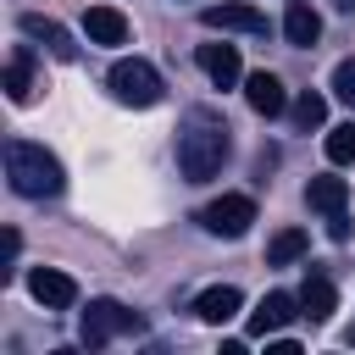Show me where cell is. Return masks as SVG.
<instances>
[{
  "instance_id": "5bb4252c",
  "label": "cell",
  "mask_w": 355,
  "mask_h": 355,
  "mask_svg": "<svg viewBox=\"0 0 355 355\" xmlns=\"http://www.w3.org/2000/svg\"><path fill=\"white\" fill-rule=\"evenodd\" d=\"M200 72H205L216 89H233L244 67H239V50H233V44H200Z\"/></svg>"
},
{
  "instance_id": "277c9868",
  "label": "cell",
  "mask_w": 355,
  "mask_h": 355,
  "mask_svg": "<svg viewBox=\"0 0 355 355\" xmlns=\"http://www.w3.org/2000/svg\"><path fill=\"white\" fill-rule=\"evenodd\" d=\"M116 333H139V316L128 305H116V300H89V311H83V344L100 349Z\"/></svg>"
},
{
  "instance_id": "6da1fadb",
  "label": "cell",
  "mask_w": 355,
  "mask_h": 355,
  "mask_svg": "<svg viewBox=\"0 0 355 355\" xmlns=\"http://www.w3.org/2000/svg\"><path fill=\"white\" fill-rule=\"evenodd\" d=\"M227 155H233V133H227V122H222L216 111L194 105V111L183 116V128H178V172H183L189 183H211V178L222 172Z\"/></svg>"
},
{
  "instance_id": "8fae6325",
  "label": "cell",
  "mask_w": 355,
  "mask_h": 355,
  "mask_svg": "<svg viewBox=\"0 0 355 355\" xmlns=\"http://www.w3.org/2000/svg\"><path fill=\"white\" fill-rule=\"evenodd\" d=\"M283 39H288L294 50H311V44L322 39V17L311 11V0H288V11H283Z\"/></svg>"
},
{
  "instance_id": "52a82bcc",
  "label": "cell",
  "mask_w": 355,
  "mask_h": 355,
  "mask_svg": "<svg viewBox=\"0 0 355 355\" xmlns=\"http://www.w3.org/2000/svg\"><path fill=\"white\" fill-rule=\"evenodd\" d=\"M294 316H300V294H283V288H272V294H261V305L250 311V333H255V338H266V333H283Z\"/></svg>"
},
{
  "instance_id": "9a60e30c",
  "label": "cell",
  "mask_w": 355,
  "mask_h": 355,
  "mask_svg": "<svg viewBox=\"0 0 355 355\" xmlns=\"http://www.w3.org/2000/svg\"><path fill=\"white\" fill-rule=\"evenodd\" d=\"M338 311V288L322 277V272H311L305 283H300V316H311V322H327Z\"/></svg>"
},
{
  "instance_id": "2e32d148",
  "label": "cell",
  "mask_w": 355,
  "mask_h": 355,
  "mask_svg": "<svg viewBox=\"0 0 355 355\" xmlns=\"http://www.w3.org/2000/svg\"><path fill=\"white\" fill-rule=\"evenodd\" d=\"M6 94H11V105H28L33 100V50L28 44H17L11 61H6Z\"/></svg>"
},
{
  "instance_id": "3957f363",
  "label": "cell",
  "mask_w": 355,
  "mask_h": 355,
  "mask_svg": "<svg viewBox=\"0 0 355 355\" xmlns=\"http://www.w3.org/2000/svg\"><path fill=\"white\" fill-rule=\"evenodd\" d=\"M161 72L144 61V55H122L116 67H111V94L122 100V105H155L161 100Z\"/></svg>"
},
{
  "instance_id": "ac0fdd59",
  "label": "cell",
  "mask_w": 355,
  "mask_h": 355,
  "mask_svg": "<svg viewBox=\"0 0 355 355\" xmlns=\"http://www.w3.org/2000/svg\"><path fill=\"white\" fill-rule=\"evenodd\" d=\"M311 250V233L305 227H283V233H272V244H266V266H288V261H300Z\"/></svg>"
},
{
  "instance_id": "5b68a950",
  "label": "cell",
  "mask_w": 355,
  "mask_h": 355,
  "mask_svg": "<svg viewBox=\"0 0 355 355\" xmlns=\"http://www.w3.org/2000/svg\"><path fill=\"white\" fill-rule=\"evenodd\" d=\"M200 222H205V233H216V239H244L250 222H255V200H250V194H222V200H211V205L200 211Z\"/></svg>"
},
{
  "instance_id": "8992f818",
  "label": "cell",
  "mask_w": 355,
  "mask_h": 355,
  "mask_svg": "<svg viewBox=\"0 0 355 355\" xmlns=\"http://www.w3.org/2000/svg\"><path fill=\"white\" fill-rule=\"evenodd\" d=\"M28 294H33L44 311H67V305H78V283H72L67 272H55V266H33V272H28Z\"/></svg>"
},
{
  "instance_id": "7a4b0ae2",
  "label": "cell",
  "mask_w": 355,
  "mask_h": 355,
  "mask_svg": "<svg viewBox=\"0 0 355 355\" xmlns=\"http://www.w3.org/2000/svg\"><path fill=\"white\" fill-rule=\"evenodd\" d=\"M6 178H11V189H17L22 200H50V194L67 189L61 161H55L44 144H33V139H11V144H6Z\"/></svg>"
},
{
  "instance_id": "7402d4cb",
  "label": "cell",
  "mask_w": 355,
  "mask_h": 355,
  "mask_svg": "<svg viewBox=\"0 0 355 355\" xmlns=\"http://www.w3.org/2000/svg\"><path fill=\"white\" fill-rule=\"evenodd\" d=\"M17 250H22V239L6 227V239H0V255H6V266H0V283H11V272H17V266H11V261H17Z\"/></svg>"
},
{
  "instance_id": "d6986e66",
  "label": "cell",
  "mask_w": 355,
  "mask_h": 355,
  "mask_svg": "<svg viewBox=\"0 0 355 355\" xmlns=\"http://www.w3.org/2000/svg\"><path fill=\"white\" fill-rule=\"evenodd\" d=\"M288 116H294V128H300V133H311V128H322V122H327V100H322V94H311V89H300V94H294V105H288Z\"/></svg>"
},
{
  "instance_id": "7c38bea8",
  "label": "cell",
  "mask_w": 355,
  "mask_h": 355,
  "mask_svg": "<svg viewBox=\"0 0 355 355\" xmlns=\"http://www.w3.org/2000/svg\"><path fill=\"white\" fill-rule=\"evenodd\" d=\"M239 305H244V294H239L233 283H216V288H205V294L194 300V316H200V322H211V327H222V322H233V316H239Z\"/></svg>"
},
{
  "instance_id": "9c48e42d",
  "label": "cell",
  "mask_w": 355,
  "mask_h": 355,
  "mask_svg": "<svg viewBox=\"0 0 355 355\" xmlns=\"http://www.w3.org/2000/svg\"><path fill=\"white\" fill-rule=\"evenodd\" d=\"M200 22L205 28H222V33H266V17L255 11V6H205L200 11Z\"/></svg>"
},
{
  "instance_id": "4fadbf2b",
  "label": "cell",
  "mask_w": 355,
  "mask_h": 355,
  "mask_svg": "<svg viewBox=\"0 0 355 355\" xmlns=\"http://www.w3.org/2000/svg\"><path fill=\"white\" fill-rule=\"evenodd\" d=\"M83 33L94 44H128V17L116 6H89L83 11Z\"/></svg>"
},
{
  "instance_id": "ffe728a7",
  "label": "cell",
  "mask_w": 355,
  "mask_h": 355,
  "mask_svg": "<svg viewBox=\"0 0 355 355\" xmlns=\"http://www.w3.org/2000/svg\"><path fill=\"white\" fill-rule=\"evenodd\" d=\"M327 161H333V166H349V161H355V122L327 128Z\"/></svg>"
},
{
  "instance_id": "d4e9b609",
  "label": "cell",
  "mask_w": 355,
  "mask_h": 355,
  "mask_svg": "<svg viewBox=\"0 0 355 355\" xmlns=\"http://www.w3.org/2000/svg\"><path fill=\"white\" fill-rule=\"evenodd\" d=\"M349 344H355V327H349Z\"/></svg>"
},
{
  "instance_id": "ba28073f",
  "label": "cell",
  "mask_w": 355,
  "mask_h": 355,
  "mask_svg": "<svg viewBox=\"0 0 355 355\" xmlns=\"http://www.w3.org/2000/svg\"><path fill=\"white\" fill-rule=\"evenodd\" d=\"M244 100H250L255 116H277V111H288V89H283L277 72H250V78H244Z\"/></svg>"
},
{
  "instance_id": "44dd1931",
  "label": "cell",
  "mask_w": 355,
  "mask_h": 355,
  "mask_svg": "<svg viewBox=\"0 0 355 355\" xmlns=\"http://www.w3.org/2000/svg\"><path fill=\"white\" fill-rule=\"evenodd\" d=\"M333 94H338V100H344V105H355V55H349V61H338V67H333Z\"/></svg>"
},
{
  "instance_id": "603a6c76",
  "label": "cell",
  "mask_w": 355,
  "mask_h": 355,
  "mask_svg": "<svg viewBox=\"0 0 355 355\" xmlns=\"http://www.w3.org/2000/svg\"><path fill=\"white\" fill-rule=\"evenodd\" d=\"M327 239H338V244L349 239V211H333V216H327Z\"/></svg>"
},
{
  "instance_id": "e0dca14e",
  "label": "cell",
  "mask_w": 355,
  "mask_h": 355,
  "mask_svg": "<svg viewBox=\"0 0 355 355\" xmlns=\"http://www.w3.org/2000/svg\"><path fill=\"white\" fill-rule=\"evenodd\" d=\"M305 205L322 211V216H333V211L349 205V183H344V178H311V183H305Z\"/></svg>"
},
{
  "instance_id": "cb8c5ba5",
  "label": "cell",
  "mask_w": 355,
  "mask_h": 355,
  "mask_svg": "<svg viewBox=\"0 0 355 355\" xmlns=\"http://www.w3.org/2000/svg\"><path fill=\"white\" fill-rule=\"evenodd\" d=\"M338 6H344V11H355V0H338Z\"/></svg>"
},
{
  "instance_id": "30bf717a",
  "label": "cell",
  "mask_w": 355,
  "mask_h": 355,
  "mask_svg": "<svg viewBox=\"0 0 355 355\" xmlns=\"http://www.w3.org/2000/svg\"><path fill=\"white\" fill-rule=\"evenodd\" d=\"M22 33L39 39L55 61H78V44H72V33H67L61 22H50V17H39V11H22Z\"/></svg>"
}]
</instances>
